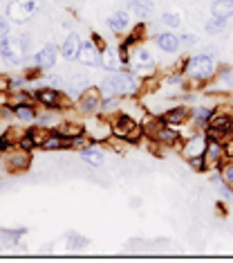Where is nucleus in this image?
Returning a JSON list of instances; mask_svg holds the SVG:
<instances>
[{"mask_svg":"<svg viewBox=\"0 0 233 263\" xmlns=\"http://www.w3.org/2000/svg\"><path fill=\"white\" fill-rule=\"evenodd\" d=\"M103 99H110V97H130V95H137L141 90L139 88V81L133 72H123V70H117V72H110L101 81L99 86Z\"/></svg>","mask_w":233,"mask_h":263,"instance_id":"obj_1","label":"nucleus"},{"mask_svg":"<svg viewBox=\"0 0 233 263\" xmlns=\"http://www.w3.org/2000/svg\"><path fill=\"white\" fill-rule=\"evenodd\" d=\"M27 45H29V36L20 34V36H5L0 39V57L5 59L9 65L20 68L27 61Z\"/></svg>","mask_w":233,"mask_h":263,"instance_id":"obj_2","label":"nucleus"},{"mask_svg":"<svg viewBox=\"0 0 233 263\" xmlns=\"http://www.w3.org/2000/svg\"><path fill=\"white\" fill-rule=\"evenodd\" d=\"M110 124H112V135L123 142H137L143 137L141 122H137L135 117L125 115V112H117V117Z\"/></svg>","mask_w":233,"mask_h":263,"instance_id":"obj_3","label":"nucleus"},{"mask_svg":"<svg viewBox=\"0 0 233 263\" xmlns=\"http://www.w3.org/2000/svg\"><path fill=\"white\" fill-rule=\"evenodd\" d=\"M184 74L188 79H197V81L208 79V77L215 74V59L211 54H197L186 59L184 61Z\"/></svg>","mask_w":233,"mask_h":263,"instance_id":"obj_4","label":"nucleus"},{"mask_svg":"<svg viewBox=\"0 0 233 263\" xmlns=\"http://www.w3.org/2000/svg\"><path fill=\"white\" fill-rule=\"evenodd\" d=\"M40 7H43L40 0H11V3L7 5L9 21L23 25V23H27L34 14H38Z\"/></svg>","mask_w":233,"mask_h":263,"instance_id":"obj_5","label":"nucleus"},{"mask_svg":"<svg viewBox=\"0 0 233 263\" xmlns=\"http://www.w3.org/2000/svg\"><path fill=\"white\" fill-rule=\"evenodd\" d=\"M206 126H208V137L222 142V144L233 137V117L231 115H211Z\"/></svg>","mask_w":233,"mask_h":263,"instance_id":"obj_6","label":"nucleus"},{"mask_svg":"<svg viewBox=\"0 0 233 263\" xmlns=\"http://www.w3.org/2000/svg\"><path fill=\"white\" fill-rule=\"evenodd\" d=\"M101 106H103V95H101L97 86H90L88 90H83L79 95V101H76V110L83 112V115L101 112Z\"/></svg>","mask_w":233,"mask_h":263,"instance_id":"obj_7","label":"nucleus"},{"mask_svg":"<svg viewBox=\"0 0 233 263\" xmlns=\"http://www.w3.org/2000/svg\"><path fill=\"white\" fill-rule=\"evenodd\" d=\"M5 169L7 173H23L29 169L32 164V158H29V151H23V148H9V153L3 158Z\"/></svg>","mask_w":233,"mask_h":263,"instance_id":"obj_8","label":"nucleus"},{"mask_svg":"<svg viewBox=\"0 0 233 263\" xmlns=\"http://www.w3.org/2000/svg\"><path fill=\"white\" fill-rule=\"evenodd\" d=\"M34 61H36V68H38V70L50 72L54 65H56V61H58V47L54 43H45L38 52H36Z\"/></svg>","mask_w":233,"mask_h":263,"instance_id":"obj_9","label":"nucleus"},{"mask_svg":"<svg viewBox=\"0 0 233 263\" xmlns=\"http://www.w3.org/2000/svg\"><path fill=\"white\" fill-rule=\"evenodd\" d=\"M99 59H101V52H99L97 41H94V39L92 41H83L79 59H76V61H81V65H86V68H97Z\"/></svg>","mask_w":233,"mask_h":263,"instance_id":"obj_10","label":"nucleus"},{"mask_svg":"<svg viewBox=\"0 0 233 263\" xmlns=\"http://www.w3.org/2000/svg\"><path fill=\"white\" fill-rule=\"evenodd\" d=\"M208 146V135H193L188 137L186 142L182 144V153L184 158H197V155H204Z\"/></svg>","mask_w":233,"mask_h":263,"instance_id":"obj_11","label":"nucleus"},{"mask_svg":"<svg viewBox=\"0 0 233 263\" xmlns=\"http://www.w3.org/2000/svg\"><path fill=\"white\" fill-rule=\"evenodd\" d=\"M81 162H86L88 166H103L105 164V148L99 146L97 142L90 144L88 148L81 151Z\"/></svg>","mask_w":233,"mask_h":263,"instance_id":"obj_12","label":"nucleus"},{"mask_svg":"<svg viewBox=\"0 0 233 263\" xmlns=\"http://www.w3.org/2000/svg\"><path fill=\"white\" fill-rule=\"evenodd\" d=\"M99 65L108 72H117V70H121V54L115 50V47H103L101 50V59H99Z\"/></svg>","mask_w":233,"mask_h":263,"instance_id":"obj_13","label":"nucleus"},{"mask_svg":"<svg viewBox=\"0 0 233 263\" xmlns=\"http://www.w3.org/2000/svg\"><path fill=\"white\" fill-rule=\"evenodd\" d=\"M36 99H38V104H43L45 108H61V99H63V95L61 90H56V88H47L43 86L38 92H36Z\"/></svg>","mask_w":233,"mask_h":263,"instance_id":"obj_14","label":"nucleus"},{"mask_svg":"<svg viewBox=\"0 0 233 263\" xmlns=\"http://www.w3.org/2000/svg\"><path fill=\"white\" fill-rule=\"evenodd\" d=\"M81 36L76 32H70L68 34V39L63 41V45H61V54L63 59H68V61H76L79 59V52H81Z\"/></svg>","mask_w":233,"mask_h":263,"instance_id":"obj_15","label":"nucleus"},{"mask_svg":"<svg viewBox=\"0 0 233 263\" xmlns=\"http://www.w3.org/2000/svg\"><path fill=\"white\" fill-rule=\"evenodd\" d=\"M188 117H190L188 106H175V108H168L161 115L164 124H168V126H182L184 122H188Z\"/></svg>","mask_w":233,"mask_h":263,"instance_id":"obj_16","label":"nucleus"},{"mask_svg":"<svg viewBox=\"0 0 233 263\" xmlns=\"http://www.w3.org/2000/svg\"><path fill=\"white\" fill-rule=\"evenodd\" d=\"M130 25V14L125 9H117L110 14V18H108V29H110L112 34H123L125 29Z\"/></svg>","mask_w":233,"mask_h":263,"instance_id":"obj_17","label":"nucleus"},{"mask_svg":"<svg viewBox=\"0 0 233 263\" xmlns=\"http://www.w3.org/2000/svg\"><path fill=\"white\" fill-rule=\"evenodd\" d=\"M155 43L161 52H166V54H175L179 50V36H175L173 32H159L157 36H155Z\"/></svg>","mask_w":233,"mask_h":263,"instance_id":"obj_18","label":"nucleus"},{"mask_svg":"<svg viewBox=\"0 0 233 263\" xmlns=\"http://www.w3.org/2000/svg\"><path fill=\"white\" fill-rule=\"evenodd\" d=\"M68 86H70V92L79 97L83 90H88V88L92 86V77H90L88 72H81V70H79V72H74L68 79Z\"/></svg>","mask_w":233,"mask_h":263,"instance_id":"obj_19","label":"nucleus"},{"mask_svg":"<svg viewBox=\"0 0 233 263\" xmlns=\"http://www.w3.org/2000/svg\"><path fill=\"white\" fill-rule=\"evenodd\" d=\"M54 130H56L58 135H63V137H68V140H72V137L86 133V124H83V122H70V119H63V122L58 124Z\"/></svg>","mask_w":233,"mask_h":263,"instance_id":"obj_20","label":"nucleus"},{"mask_svg":"<svg viewBox=\"0 0 233 263\" xmlns=\"http://www.w3.org/2000/svg\"><path fill=\"white\" fill-rule=\"evenodd\" d=\"M43 151H61V148H70V140L63 135H58L56 130H50V135L45 137V142L40 144Z\"/></svg>","mask_w":233,"mask_h":263,"instance_id":"obj_21","label":"nucleus"},{"mask_svg":"<svg viewBox=\"0 0 233 263\" xmlns=\"http://www.w3.org/2000/svg\"><path fill=\"white\" fill-rule=\"evenodd\" d=\"M211 14L220 18H231L233 16V0H215L211 5Z\"/></svg>","mask_w":233,"mask_h":263,"instance_id":"obj_22","label":"nucleus"},{"mask_svg":"<svg viewBox=\"0 0 233 263\" xmlns=\"http://www.w3.org/2000/svg\"><path fill=\"white\" fill-rule=\"evenodd\" d=\"M130 7H133V11L137 16H141V18H146V16H151L155 11V3L153 0H128Z\"/></svg>","mask_w":233,"mask_h":263,"instance_id":"obj_23","label":"nucleus"},{"mask_svg":"<svg viewBox=\"0 0 233 263\" xmlns=\"http://www.w3.org/2000/svg\"><path fill=\"white\" fill-rule=\"evenodd\" d=\"M190 115H193V119H195V124L197 126H206L208 124V119H211V115H213V110L211 108H195V110H190Z\"/></svg>","mask_w":233,"mask_h":263,"instance_id":"obj_24","label":"nucleus"},{"mask_svg":"<svg viewBox=\"0 0 233 263\" xmlns=\"http://www.w3.org/2000/svg\"><path fill=\"white\" fill-rule=\"evenodd\" d=\"M224 27H226V18H220V16H213V18L206 21V25H204V29L208 34H220V32H224Z\"/></svg>","mask_w":233,"mask_h":263,"instance_id":"obj_25","label":"nucleus"},{"mask_svg":"<svg viewBox=\"0 0 233 263\" xmlns=\"http://www.w3.org/2000/svg\"><path fill=\"white\" fill-rule=\"evenodd\" d=\"M16 117L20 119V122H34L36 110L32 108V106H27V104H20V106H16Z\"/></svg>","mask_w":233,"mask_h":263,"instance_id":"obj_26","label":"nucleus"},{"mask_svg":"<svg viewBox=\"0 0 233 263\" xmlns=\"http://www.w3.org/2000/svg\"><path fill=\"white\" fill-rule=\"evenodd\" d=\"M220 178H222V182L233 187V160H229V162L222 160V164H220Z\"/></svg>","mask_w":233,"mask_h":263,"instance_id":"obj_27","label":"nucleus"},{"mask_svg":"<svg viewBox=\"0 0 233 263\" xmlns=\"http://www.w3.org/2000/svg\"><path fill=\"white\" fill-rule=\"evenodd\" d=\"M161 23H164L166 27H179V16L175 14V11H164V14H161Z\"/></svg>","mask_w":233,"mask_h":263,"instance_id":"obj_28","label":"nucleus"},{"mask_svg":"<svg viewBox=\"0 0 233 263\" xmlns=\"http://www.w3.org/2000/svg\"><path fill=\"white\" fill-rule=\"evenodd\" d=\"M218 191H220V196H222L226 202H233V187H229L226 182L220 180V182H218Z\"/></svg>","mask_w":233,"mask_h":263,"instance_id":"obj_29","label":"nucleus"},{"mask_svg":"<svg viewBox=\"0 0 233 263\" xmlns=\"http://www.w3.org/2000/svg\"><path fill=\"white\" fill-rule=\"evenodd\" d=\"M188 164L193 166L195 171H204L206 169V162H204V155H197V158H188Z\"/></svg>","mask_w":233,"mask_h":263,"instance_id":"obj_30","label":"nucleus"},{"mask_svg":"<svg viewBox=\"0 0 233 263\" xmlns=\"http://www.w3.org/2000/svg\"><path fill=\"white\" fill-rule=\"evenodd\" d=\"M34 146H36V144H34V140H32V137H29V133H27L25 137H23L20 142H18V148H23V151H32Z\"/></svg>","mask_w":233,"mask_h":263,"instance_id":"obj_31","label":"nucleus"},{"mask_svg":"<svg viewBox=\"0 0 233 263\" xmlns=\"http://www.w3.org/2000/svg\"><path fill=\"white\" fill-rule=\"evenodd\" d=\"M7 34H9V21L0 14V39H5Z\"/></svg>","mask_w":233,"mask_h":263,"instance_id":"obj_32","label":"nucleus"},{"mask_svg":"<svg viewBox=\"0 0 233 263\" xmlns=\"http://www.w3.org/2000/svg\"><path fill=\"white\" fill-rule=\"evenodd\" d=\"M222 83L226 88H233V70H224L222 72Z\"/></svg>","mask_w":233,"mask_h":263,"instance_id":"obj_33","label":"nucleus"},{"mask_svg":"<svg viewBox=\"0 0 233 263\" xmlns=\"http://www.w3.org/2000/svg\"><path fill=\"white\" fill-rule=\"evenodd\" d=\"M179 43H186V45H193V43H197V39L193 36V34H182V36H179Z\"/></svg>","mask_w":233,"mask_h":263,"instance_id":"obj_34","label":"nucleus"},{"mask_svg":"<svg viewBox=\"0 0 233 263\" xmlns=\"http://www.w3.org/2000/svg\"><path fill=\"white\" fill-rule=\"evenodd\" d=\"M3 176H7V169H5V162H3V158H0V178Z\"/></svg>","mask_w":233,"mask_h":263,"instance_id":"obj_35","label":"nucleus"},{"mask_svg":"<svg viewBox=\"0 0 233 263\" xmlns=\"http://www.w3.org/2000/svg\"><path fill=\"white\" fill-rule=\"evenodd\" d=\"M5 151V148H3V142H0V153H3Z\"/></svg>","mask_w":233,"mask_h":263,"instance_id":"obj_36","label":"nucleus"}]
</instances>
